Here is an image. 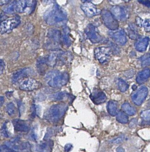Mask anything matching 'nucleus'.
Listing matches in <instances>:
<instances>
[{"label":"nucleus","mask_w":150,"mask_h":152,"mask_svg":"<svg viewBox=\"0 0 150 152\" xmlns=\"http://www.w3.org/2000/svg\"><path fill=\"white\" fill-rule=\"evenodd\" d=\"M20 23V18L18 16L11 18L3 20L0 23V33L7 34L18 26Z\"/></svg>","instance_id":"39448f33"},{"label":"nucleus","mask_w":150,"mask_h":152,"mask_svg":"<svg viewBox=\"0 0 150 152\" xmlns=\"http://www.w3.org/2000/svg\"><path fill=\"white\" fill-rule=\"evenodd\" d=\"M85 32L88 39L92 43H99L102 40V37L98 32V29L92 24L87 25Z\"/></svg>","instance_id":"6e6552de"},{"label":"nucleus","mask_w":150,"mask_h":152,"mask_svg":"<svg viewBox=\"0 0 150 152\" xmlns=\"http://www.w3.org/2000/svg\"><path fill=\"white\" fill-rule=\"evenodd\" d=\"M7 112L9 116H12L15 113L16 107L14 103H9L7 106Z\"/></svg>","instance_id":"473e14b6"},{"label":"nucleus","mask_w":150,"mask_h":152,"mask_svg":"<svg viewBox=\"0 0 150 152\" xmlns=\"http://www.w3.org/2000/svg\"><path fill=\"white\" fill-rule=\"evenodd\" d=\"M44 19L48 25L51 26H64L67 21V14L58 4H55L46 12Z\"/></svg>","instance_id":"f257e3e1"},{"label":"nucleus","mask_w":150,"mask_h":152,"mask_svg":"<svg viewBox=\"0 0 150 152\" xmlns=\"http://www.w3.org/2000/svg\"><path fill=\"white\" fill-rule=\"evenodd\" d=\"M70 29L67 27H65L63 29V38L64 43L67 46L71 45V40L70 38Z\"/></svg>","instance_id":"393cba45"},{"label":"nucleus","mask_w":150,"mask_h":152,"mask_svg":"<svg viewBox=\"0 0 150 152\" xmlns=\"http://www.w3.org/2000/svg\"><path fill=\"white\" fill-rule=\"evenodd\" d=\"M41 83L33 78H27L21 83L20 88L21 91H30L38 89L41 87Z\"/></svg>","instance_id":"1a4fd4ad"},{"label":"nucleus","mask_w":150,"mask_h":152,"mask_svg":"<svg viewBox=\"0 0 150 152\" xmlns=\"http://www.w3.org/2000/svg\"><path fill=\"white\" fill-rule=\"evenodd\" d=\"M101 15L103 22L107 28L111 31H116L118 29V21L111 12L103 10L101 11Z\"/></svg>","instance_id":"423d86ee"},{"label":"nucleus","mask_w":150,"mask_h":152,"mask_svg":"<svg viewBox=\"0 0 150 152\" xmlns=\"http://www.w3.org/2000/svg\"><path fill=\"white\" fill-rule=\"evenodd\" d=\"M10 0H0V5H3L4 4H7Z\"/></svg>","instance_id":"c03bdc74"},{"label":"nucleus","mask_w":150,"mask_h":152,"mask_svg":"<svg viewBox=\"0 0 150 152\" xmlns=\"http://www.w3.org/2000/svg\"><path fill=\"white\" fill-rule=\"evenodd\" d=\"M124 139H125V137L123 135H122V136H120V137L117 138L115 139L112 140L111 141V142L112 143H114V144H118V143H120L122 142L123 140H124Z\"/></svg>","instance_id":"e433bc0d"},{"label":"nucleus","mask_w":150,"mask_h":152,"mask_svg":"<svg viewBox=\"0 0 150 152\" xmlns=\"http://www.w3.org/2000/svg\"><path fill=\"white\" fill-rule=\"evenodd\" d=\"M54 142L48 139L37 144L36 147V150L37 152H52Z\"/></svg>","instance_id":"a211bd4d"},{"label":"nucleus","mask_w":150,"mask_h":152,"mask_svg":"<svg viewBox=\"0 0 150 152\" xmlns=\"http://www.w3.org/2000/svg\"><path fill=\"white\" fill-rule=\"evenodd\" d=\"M36 6L34 0H18L16 3V12L19 13H24L29 11L31 12L34 11Z\"/></svg>","instance_id":"0eeeda50"},{"label":"nucleus","mask_w":150,"mask_h":152,"mask_svg":"<svg viewBox=\"0 0 150 152\" xmlns=\"http://www.w3.org/2000/svg\"><path fill=\"white\" fill-rule=\"evenodd\" d=\"M141 117L146 121H150V109L145 110L141 113Z\"/></svg>","instance_id":"72a5a7b5"},{"label":"nucleus","mask_w":150,"mask_h":152,"mask_svg":"<svg viewBox=\"0 0 150 152\" xmlns=\"http://www.w3.org/2000/svg\"><path fill=\"white\" fill-rule=\"evenodd\" d=\"M137 124V120L135 118H133L131 120L129 124V127L130 128L133 129L135 127Z\"/></svg>","instance_id":"4c0bfd02"},{"label":"nucleus","mask_w":150,"mask_h":152,"mask_svg":"<svg viewBox=\"0 0 150 152\" xmlns=\"http://www.w3.org/2000/svg\"><path fill=\"white\" fill-rule=\"evenodd\" d=\"M47 65L46 58H42L38 59L37 61L36 66H37V69H38L39 73H41L42 74L44 73L45 72L46 70Z\"/></svg>","instance_id":"5701e85b"},{"label":"nucleus","mask_w":150,"mask_h":152,"mask_svg":"<svg viewBox=\"0 0 150 152\" xmlns=\"http://www.w3.org/2000/svg\"><path fill=\"white\" fill-rule=\"evenodd\" d=\"M149 41H150V39L148 37L139 39L135 44L136 50L138 51H145L148 46Z\"/></svg>","instance_id":"aec40b11"},{"label":"nucleus","mask_w":150,"mask_h":152,"mask_svg":"<svg viewBox=\"0 0 150 152\" xmlns=\"http://www.w3.org/2000/svg\"><path fill=\"white\" fill-rule=\"evenodd\" d=\"M48 37L52 41L59 43L60 41V32L58 30L52 29L49 31Z\"/></svg>","instance_id":"4be33fe9"},{"label":"nucleus","mask_w":150,"mask_h":152,"mask_svg":"<svg viewBox=\"0 0 150 152\" xmlns=\"http://www.w3.org/2000/svg\"><path fill=\"white\" fill-rule=\"evenodd\" d=\"M5 68V64L3 60L0 59V75L3 73L4 69Z\"/></svg>","instance_id":"58836bf2"},{"label":"nucleus","mask_w":150,"mask_h":152,"mask_svg":"<svg viewBox=\"0 0 150 152\" xmlns=\"http://www.w3.org/2000/svg\"><path fill=\"white\" fill-rule=\"evenodd\" d=\"M12 124L14 129L16 132H27L30 131V127L26 122L20 119H15L12 120Z\"/></svg>","instance_id":"2eb2a0df"},{"label":"nucleus","mask_w":150,"mask_h":152,"mask_svg":"<svg viewBox=\"0 0 150 152\" xmlns=\"http://www.w3.org/2000/svg\"><path fill=\"white\" fill-rule=\"evenodd\" d=\"M43 3L45 4L48 5V4H50V3H54L55 0H42Z\"/></svg>","instance_id":"37998d69"},{"label":"nucleus","mask_w":150,"mask_h":152,"mask_svg":"<svg viewBox=\"0 0 150 152\" xmlns=\"http://www.w3.org/2000/svg\"><path fill=\"white\" fill-rule=\"evenodd\" d=\"M4 98L3 96H0V107H2L3 104H4Z\"/></svg>","instance_id":"a18cd8bd"},{"label":"nucleus","mask_w":150,"mask_h":152,"mask_svg":"<svg viewBox=\"0 0 150 152\" xmlns=\"http://www.w3.org/2000/svg\"><path fill=\"white\" fill-rule=\"evenodd\" d=\"M16 1H15L9 4H7V5L3 8V11L7 14H12L15 12H16Z\"/></svg>","instance_id":"bb28decb"},{"label":"nucleus","mask_w":150,"mask_h":152,"mask_svg":"<svg viewBox=\"0 0 150 152\" xmlns=\"http://www.w3.org/2000/svg\"><path fill=\"white\" fill-rule=\"evenodd\" d=\"M128 34L130 38L132 39H136L138 37V33L136 31L135 29H134V27L133 25H130L129 26Z\"/></svg>","instance_id":"7c9ffc66"},{"label":"nucleus","mask_w":150,"mask_h":152,"mask_svg":"<svg viewBox=\"0 0 150 152\" xmlns=\"http://www.w3.org/2000/svg\"><path fill=\"white\" fill-rule=\"evenodd\" d=\"M148 93V89L146 87H142L138 91L134 93L132 99L133 102L137 106H140L142 104L147 97Z\"/></svg>","instance_id":"f8f14e48"},{"label":"nucleus","mask_w":150,"mask_h":152,"mask_svg":"<svg viewBox=\"0 0 150 152\" xmlns=\"http://www.w3.org/2000/svg\"><path fill=\"white\" fill-rule=\"evenodd\" d=\"M81 8L85 15L88 17H92L100 15L101 13V11L91 2L83 3L81 6Z\"/></svg>","instance_id":"9b49d317"},{"label":"nucleus","mask_w":150,"mask_h":152,"mask_svg":"<svg viewBox=\"0 0 150 152\" xmlns=\"http://www.w3.org/2000/svg\"><path fill=\"white\" fill-rule=\"evenodd\" d=\"M91 0H81L82 2H83V3H85L87 2H90Z\"/></svg>","instance_id":"de8ad7c7"},{"label":"nucleus","mask_w":150,"mask_h":152,"mask_svg":"<svg viewBox=\"0 0 150 152\" xmlns=\"http://www.w3.org/2000/svg\"><path fill=\"white\" fill-rule=\"evenodd\" d=\"M141 66L143 67L150 66V56H148L141 61Z\"/></svg>","instance_id":"c9c22d12"},{"label":"nucleus","mask_w":150,"mask_h":152,"mask_svg":"<svg viewBox=\"0 0 150 152\" xmlns=\"http://www.w3.org/2000/svg\"><path fill=\"white\" fill-rule=\"evenodd\" d=\"M46 81L48 86L52 87H61L68 83L69 75L66 72L51 71L46 76Z\"/></svg>","instance_id":"f03ea898"},{"label":"nucleus","mask_w":150,"mask_h":152,"mask_svg":"<svg viewBox=\"0 0 150 152\" xmlns=\"http://www.w3.org/2000/svg\"><path fill=\"white\" fill-rule=\"evenodd\" d=\"M129 85L125 81V80L119 79L118 82V88L121 91L125 92L129 88Z\"/></svg>","instance_id":"c85d7f7f"},{"label":"nucleus","mask_w":150,"mask_h":152,"mask_svg":"<svg viewBox=\"0 0 150 152\" xmlns=\"http://www.w3.org/2000/svg\"><path fill=\"white\" fill-rule=\"evenodd\" d=\"M150 77V70L148 68H146L138 73L136 80L137 83L139 84H142L146 82Z\"/></svg>","instance_id":"6ab92c4d"},{"label":"nucleus","mask_w":150,"mask_h":152,"mask_svg":"<svg viewBox=\"0 0 150 152\" xmlns=\"http://www.w3.org/2000/svg\"><path fill=\"white\" fill-rule=\"evenodd\" d=\"M111 50L106 47L97 48L95 50V56L97 60L101 64L108 61L110 58Z\"/></svg>","instance_id":"9d476101"},{"label":"nucleus","mask_w":150,"mask_h":152,"mask_svg":"<svg viewBox=\"0 0 150 152\" xmlns=\"http://www.w3.org/2000/svg\"><path fill=\"white\" fill-rule=\"evenodd\" d=\"M138 1L144 5L150 7V1L149 0H138Z\"/></svg>","instance_id":"ea45409f"},{"label":"nucleus","mask_w":150,"mask_h":152,"mask_svg":"<svg viewBox=\"0 0 150 152\" xmlns=\"http://www.w3.org/2000/svg\"><path fill=\"white\" fill-rule=\"evenodd\" d=\"M67 94L64 92H59L58 93L55 94V95L52 96V98L53 100L55 101H62L67 96Z\"/></svg>","instance_id":"2f4dec72"},{"label":"nucleus","mask_w":150,"mask_h":152,"mask_svg":"<svg viewBox=\"0 0 150 152\" xmlns=\"http://www.w3.org/2000/svg\"><path fill=\"white\" fill-rule=\"evenodd\" d=\"M33 72L31 68H24L15 72L12 77V82L16 83L21 79L29 77L33 74Z\"/></svg>","instance_id":"dca6fc26"},{"label":"nucleus","mask_w":150,"mask_h":152,"mask_svg":"<svg viewBox=\"0 0 150 152\" xmlns=\"http://www.w3.org/2000/svg\"><path fill=\"white\" fill-rule=\"evenodd\" d=\"M71 56L68 53L63 51H56L52 53L46 58L47 65L55 66L57 65L66 64L69 62Z\"/></svg>","instance_id":"20e7f679"},{"label":"nucleus","mask_w":150,"mask_h":152,"mask_svg":"<svg viewBox=\"0 0 150 152\" xmlns=\"http://www.w3.org/2000/svg\"><path fill=\"white\" fill-rule=\"evenodd\" d=\"M0 152H17L12 149L6 145H2L0 147Z\"/></svg>","instance_id":"f704fd0d"},{"label":"nucleus","mask_w":150,"mask_h":152,"mask_svg":"<svg viewBox=\"0 0 150 152\" xmlns=\"http://www.w3.org/2000/svg\"><path fill=\"white\" fill-rule=\"evenodd\" d=\"M116 119L118 122L123 124H126L129 122V118L127 115L122 111L117 113L116 115Z\"/></svg>","instance_id":"cd10ccee"},{"label":"nucleus","mask_w":150,"mask_h":152,"mask_svg":"<svg viewBox=\"0 0 150 152\" xmlns=\"http://www.w3.org/2000/svg\"><path fill=\"white\" fill-rule=\"evenodd\" d=\"M136 22L138 25L143 27L145 31L147 32H150V19L142 20L139 18L137 19Z\"/></svg>","instance_id":"a878e982"},{"label":"nucleus","mask_w":150,"mask_h":152,"mask_svg":"<svg viewBox=\"0 0 150 152\" xmlns=\"http://www.w3.org/2000/svg\"><path fill=\"white\" fill-rule=\"evenodd\" d=\"M91 100L96 105H100L105 102L106 100V94L102 91L96 89L93 91L90 96Z\"/></svg>","instance_id":"4468645a"},{"label":"nucleus","mask_w":150,"mask_h":152,"mask_svg":"<svg viewBox=\"0 0 150 152\" xmlns=\"http://www.w3.org/2000/svg\"><path fill=\"white\" fill-rule=\"evenodd\" d=\"M1 132V133L2 136H4L5 137H9L10 136H12L11 132H10V131H9V129H8L7 123H5L3 124Z\"/></svg>","instance_id":"c756f323"},{"label":"nucleus","mask_w":150,"mask_h":152,"mask_svg":"<svg viewBox=\"0 0 150 152\" xmlns=\"http://www.w3.org/2000/svg\"><path fill=\"white\" fill-rule=\"evenodd\" d=\"M109 35L115 42L121 45H125L127 41L126 34L125 31L122 29L111 31L109 32Z\"/></svg>","instance_id":"ddd939ff"},{"label":"nucleus","mask_w":150,"mask_h":152,"mask_svg":"<svg viewBox=\"0 0 150 152\" xmlns=\"http://www.w3.org/2000/svg\"><path fill=\"white\" fill-rule=\"evenodd\" d=\"M67 109L68 106L64 103L52 105L46 113L45 117L51 122H57L63 117Z\"/></svg>","instance_id":"7ed1b4c3"},{"label":"nucleus","mask_w":150,"mask_h":152,"mask_svg":"<svg viewBox=\"0 0 150 152\" xmlns=\"http://www.w3.org/2000/svg\"><path fill=\"white\" fill-rule=\"evenodd\" d=\"M52 135V130H49V131H47V133L46 134L44 138V140H48L49 138H50V137H51Z\"/></svg>","instance_id":"79ce46f5"},{"label":"nucleus","mask_w":150,"mask_h":152,"mask_svg":"<svg viewBox=\"0 0 150 152\" xmlns=\"http://www.w3.org/2000/svg\"><path fill=\"white\" fill-rule=\"evenodd\" d=\"M123 1H125V2H129L130 0H123Z\"/></svg>","instance_id":"09e8293b"},{"label":"nucleus","mask_w":150,"mask_h":152,"mask_svg":"<svg viewBox=\"0 0 150 152\" xmlns=\"http://www.w3.org/2000/svg\"><path fill=\"white\" fill-rule=\"evenodd\" d=\"M122 108L125 113L130 116H133L135 114L136 111L133 107L131 106L128 103H125L122 106Z\"/></svg>","instance_id":"b1692460"},{"label":"nucleus","mask_w":150,"mask_h":152,"mask_svg":"<svg viewBox=\"0 0 150 152\" xmlns=\"http://www.w3.org/2000/svg\"><path fill=\"white\" fill-rule=\"evenodd\" d=\"M116 152H125V150L122 147H119L117 149Z\"/></svg>","instance_id":"49530a36"},{"label":"nucleus","mask_w":150,"mask_h":152,"mask_svg":"<svg viewBox=\"0 0 150 152\" xmlns=\"http://www.w3.org/2000/svg\"><path fill=\"white\" fill-rule=\"evenodd\" d=\"M72 148V144L70 143L66 144L64 147V150L66 152H69L71 150Z\"/></svg>","instance_id":"a19ab883"},{"label":"nucleus","mask_w":150,"mask_h":152,"mask_svg":"<svg viewBox=\"0 0 150 152\" xmlns=\"http://www.w3.org/2000/svg\"><path fill=\"white\" fill-rule=\"evenodd\" d=\"M118 103L116 101H110L107 104V109L108 113L112 116H115L117 114Z\"/></svg>","instance_id":"412c9836"},{"label":"nucleus","mask_w":150,"mask_h":152,"mask_svg":"<svg viewBox=\"0 0 150 152\" xmlns=\"http://www.w3.org/2000/svg\"><path fill=\"white\" fill-rule=\"evenodd\" d=\"M111 12L117 20L125 21L126 20L127 15L125 11L121 7L118 6L112 7Z\"/></svg>","instance_id":"f3484780"}]
</instances>
